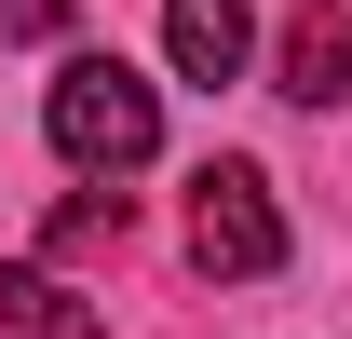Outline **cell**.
<instances>
[{
	"mask_svg": "<svg viewBox=\"0 0 352 339\" xmlns=\"http://www.w3.org/2000/svg\"><path fill=\"white\" fill-rule=\"evenodd\" d=\"M163 54H176V82H230L258 54V14L244 0H163Z\"/></svg>",
	"mask_w": 352,
	"mask_h": 339,
	"instance_id": "3",
	"label": "cell"
},
{
	"mask_svg": "<svg viewBox=\"0 0 352 339\" xmlns=\"http://www.w3.org/2000/svg\"><path fill=\"white\" fill-rule=\"evenodd\" d=\"M54 150H68V163L82 176H135L149 163V150H163V95L135 82L122 54H68V68H54Z\"/></svg>",
	"mask_w": 352,
	"mask_h": 339,
	"instance_id": "1",
	"label": "cell"
},
{
	"mask_svg": "<svg viewBox=\"0 0 352 339\" xmlns=\"http://www.w3.org/2000/svg\"><path fill=\"white\" fill-rule=\"evenodd\" d=\"M190 258H204V271H230V285L285 271V204H271L258 163H204V176H190Z\"/></svg>",
	"mask_w": 352,
	"mask_h": 339,
	"instance_id": "2",
	"label": "cell"
},
{
	"mask_svg": "<svg viewBox=\"0 0 352 339\" xmlns=\"http://www.w3.org/2000/svg\"><path fill=\"white\" fill-rule=\"evenodd\" d=\"M285 95H298V109H352V28L325 14V0L285 28Z\"/></svg>",
	"mask_w": 352,
	"mask_h": 339,
	"instance_id": "5",
	"label": "cell"
},
{
	"mask_svg": "<svg viewBox=\"0 0 352 339\" xmlns=\"http://www.w3.org/2000/svg\"><path fill=\"white\" fill-rule=\"evenodd\" d=\"M68 28V0H0V41H54Z\"/></svg>",
	"mask_w": 352,
	"mask_h": 339,
	"instance_id": "7",
	"label": "cell"
},
{
	"mask_svg": "<svg viewBox=\"0 0 352 339\" xmlns=\"http://www.w3.org/2000/svg\"><path fill=\"white\" fill-rule=\"evenodd\" d=\"M54 245H122V176L109 190H68L54 204Z\"/></svg>",
	"mask_w": 352,
	"mask_h": 339,
	"instance_id": "6",
	"label": "cell"
},
{
	"mask_svg": "<svg viewBox=\"0 0 352 339\" xmlns=\"http://www.w3.org/2000/svg\"><path fill=\"white\" fill-rule=\"evenodd\" d=\"M0 326H14V339H109V312H95L68 271L28 258V271H0Z\"/></svg>",
	"mask_w": 352,
	"mask_h": 339,
	"instance_id": "4",
	"label": "cell"
}]
</instances>
